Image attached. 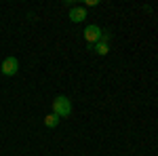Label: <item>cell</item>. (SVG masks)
Returning <instances> with one entry per match:
<instances>
[{
	"label": "cell",
	"instance_id": "cell-6",
	"mask_svg": "<svg viewBox=\"0 0 158 156\" xmlns=\"http://www.w3.org/2000/svg\"><path fill=\"white\" fill-rule=\"evenodd\" d=\"M95 53H97V55H108V53H110L108 42H101V40H99L97 44H95Z\"/></svg>",
	"mask_w": 158,
	"mask_h": 156
},
{
	"label": "cell",
	"instance_id": "cell-2",
	"mask_svg": "<svg viewBox=\"0 0 158 156\" xmlns=\"http://www.w3.org/2000/svg\"><path fill=\"white\" fill-rule=\"evenodd\" d=\"M0 72L4 74V76H15V74L19 72V61H17V57H6V59L2 61V65H0Z\"/></svg>",
	"mask_w": 158,
	"mask_h": 156
},
{
	"label": "cell",
	"instance_id": "cell-5",
	"mask_svg": "<svg viewBox=\"0 0 158 156\" xmlns=\"http://www.w3.org/2000/svg\"><path fill=\"white\" fill-rule=\"evenodd\" d=\"M59 116H57V114H47V116H44V127H49V129H55V127H57V124H59Z\"/></svg>",
	"mask_w": 158,
	"mask_h": 156
},
{
	"label": "cell",
	"instance_id": "cell-3",
	"mask_svg": "<svg viewBox=\"0 0 158 156\" xmlns=\"http://www.w3.org/2000/svg\"><path fill=\"white\" fill-rule=\"evenodd\" d=\"M101 38V27L99 25H86L85 27V40L89 44H97Z\"/></svg>",
	"mask_w": 158,
	"mask_h": 156
},
{
	"label": "cell",
	"instance_id": "cell-4",
	"mask_svg": "<svg viewBox=\"0 0 158 156\" xmlns=\"http://www.w3.org/2000/svg\"><path fill=\"white\" fill-rule=\"evenodd\" d=\"M86 19V9L85 6H72L70 9V21L72 23H80Z\"/></svg>",
	"mask_w": 158,
	"mask_h": 156
},
{
	"label": "cell",
	"instance_id": "cell-7",
	"mask_svg": "<svg viewBox=\"0 0 158 156\" xmlns=\"http://www.w3.org/2000/svg\"><path fill=\"white\" fill-rule=\"evenodd\" d=\"M97 4H99L97 0H86V2H85V9H86V6H97Z\"/></svg>",
	"mask_w": 158,
	"mask_h": 156
},
{
	"label": "cell",
	"instance_id": "cell-1",
	"mask_svg": "<svg viewBox=\"0 0 158 156\" xmlns=\"http://www.w3.org/2000/svg\"><path fill=\"white\" fill-rule=\"evenodd\" d=\"M53 114H57L59 118H68L72 114V101L65 95H59L53 99Z\"/></svg>",
	"mask_w": 158,
	"mask_h": 156
}]
</instances>
